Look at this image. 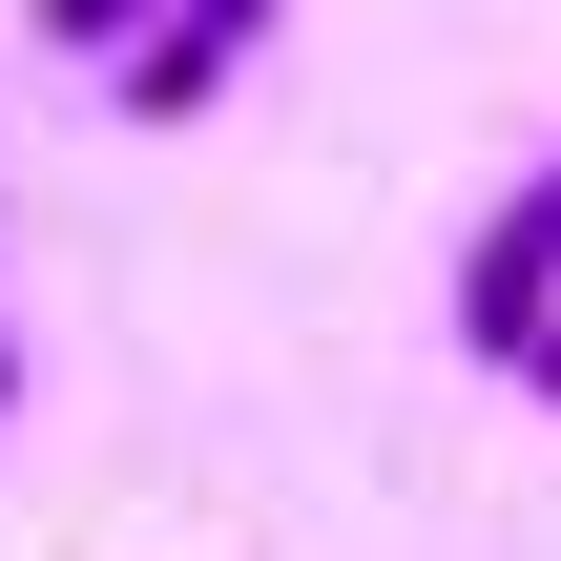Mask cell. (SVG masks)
Instances as JSON below:
<instances>
[{"instance_id": "cell-1", "label": "cell", "mask_w": 561, "mask_h": 561, "mask_svg": "<svg viewBox=\"0 0 561 561\" xmlns=\"http://www.w3.org/2000/svg\"><path fill=\"white\" fill-rule=\"evenodd\" d=\"M541 333H561V146L500 187V229L458 250V354H500V375H520Z\"/></svg>"}, {"instance_id": "cell-2", "label": "cell", "mask_w": 561, "mask_h": 561, "mask_svg": "<svg viewBox=\"0 0 561 561\" xmlns=\"http://www.w3.org/2000/svg\"><path fill=\"white\" fill-rule=\"evenodd\" d=\"M250 42H271V0H167V21H146V42L104 62V104H125V125H208Z\"/></svg>"}, {"instance_id": "cell-3", "label": "cell", "mask_w": 561, "mask_h": 561, "mask_svg": "<svg viewBox=\"0 0 561 561\" xmlns=\"http://www.w3.org/2000/svg\"><path fill=\"white\" fill-rule=\"evenodd\" d=\"M146 21H167V0H42V42H62V62H125Z\"/></svg>"}, {"instance_id": "cell-4", "label": "cell", "mask_w": 561, "mask_h": 561, "mask_svg": "<svg viewBox=\"0 0 561 561\" xmlns=\"http://www.w3.org/2000/svg\"><path fill=\"white\" fill-rule=\"evenodd\" d=\"M520 396H541V416H561V333H541V354H520Z\"/></svg>"}, {"instance_id": "cell-5", "label": "cell", "mask_w": 561, "mask_h": 561, "mask_svg": "<svg viewBox=\"0 0 561 561\" xmlns=\"http://www.w3.org/2000/svg\"><path fill=\"white\" fill-rule=\"evenodd\" d=\"M0 416H21V333H0Z\"/></svg>"}]
</instances>
